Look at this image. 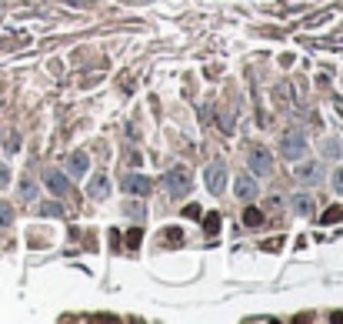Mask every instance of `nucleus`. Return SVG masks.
Instances as JSON below:
<instances>
[{
    "label": "nucleus",
    "mask_w": 343,
    "mask_h": 324,
    "mask_svg": "<svg viewBox=\"0 0 343 324\" xmlns=\"http://www.w3.org/2000/svg\"><path fill=\"white\" fill-rule=\"evenodd\" d=\"M280 151H283L287 161H300V157L307 154V137L300 134V130H290V134L280 137Z\"/></svg>",
    "instance_id": "obj_1"
},
{
    "label": "nucleus",
    "mask_w": 343,
    "mask_h": 324,
    "mask_svg": "<svg viewBox=\"0 0 343 324\" xmlns=\"http://www.w3.org/2000/svg\"><path fill=\"white\" fill-rule=\"evenodd\" d=\"M163 184H167V191L174 197H187V194H190V174H187L184 167L167 170V174H163Z\"/></svg>",
    "instance_id": "obj_2"
},
{
    "label": "nucleus",
    "mask_w": 343,
    "mask_h": 324,
    "mask_svg": "<svg viewBox=\"0 0 343 324\" xmlns=\"http://www.w3.org/2000/svg\"><path fill=\"white\" fill-rule=\"evenodd\" d=\"M250 170L253 174H260V177H267V174H273V157L267 147H256V151H250Z\"/></svg>",
    "instance_id": "obj_3"
},
{
    "label": "nucleus",
    "mask_w": 343,
    "mask_h": 324,
    "mask_svg": "<svg viewBox=\"0 0 343 324\" xmlns=\"http://www.w3.org/2000/svg\"><path fill=\"white\" fill-rule=\"evenodd\" d=\"M227 184V167L224 164H210L207 167V187H210V194H220Z\"/></svg>",
    "instance_id": "obj_4"
},
{
    "label": "nucleus",
    "mask_w": 343,
    "mask_h": 324,
    "mask_svg": "<svg viewBox=\"0 0 343 324\" xmlns=\"http://www.w3.org/2000/svg\"><path fill=\"white\" fill-rule=\"evenodd\" d=\"M44 181H47V187L54 191L57 197H67V194H70V181H67L60 170H47V174H44Z\"/></svg>",
    "instance_id": "obj_5"
},
{
    "label": "nucleus",
    "mask_w": 343,
    "mask_h": 324,
    "mask_svg": "<svg viewBox=\"0 0 343 324\" xmlns=\"http://www.w3.org/2000/svg\"><path fill=\"white\" fill-rule=\"evenodd\" d=\"M123 191H130V194H150V177H144V174H123Z\"/></svg>",
    "instance_id": "obj_6"
},
{
    "label": "nucleus",
    "mask_w": 343,
    "mask_h": 324,
    "mask_svg": "<svg viewBox=\"0 0 343 324\" xmlns=\"http://www.w3.org/2000/svg\"><path fill=\"white\" fill-rule=\"evenodd\" d=\"M233 191H237V197H240V201H253V197H256V181L243 174V177H237V181H233Z\"/></svg>",
    "instance_id": "obj_7"
},
{
    "label": "nucleus",
    "mask_w": 343,
    "mask_h": 324,
    "mask_svg": "<svg viewBox=\"0 0 343 324\" xmlns=\"http://www.w3.org/2000/svg\"><path fill=\"white\" fill-rule=\"evenodd\" d=\"M296 177L304 181V184L317 187L320 181H323V167H320V164H307V167H300V170H296Z\"/></svg>",
    "instance_id": "obj_8"
},
{
    "label": "nucleus",
    "mask_w": 343,
    "mask_h": 324,
    "mask_svg": "<svg viewBox=\"0 0 343 324\" xmlns=\"http://www.w3.org/2000/svg\"><path fill=\"white\" fill-rule=\"evenodd\" d=\"M87 154L83 151H77V154H70V161H67V167H70V177H83L87 174Z\"/></svg>",
    "instance_id": "obj_9"
},
{
    "label": "nucleus",
    "mask_w": 343,
    "mask_h": 324,
    "mask_svg": "<svg viewBox=\"0 0 343 324\" xmlns=\"http://www.w3.org/2000/svg\"><path fill=\"white\" fill-rule=\"evenodd\" d=\"M293 211L300 214V218H310V214H313V197L296 194V197H293Z\"/></svg>",
    "instance_id": "obj_10"
},
{
    "label": "nucleus",
    "mask_w": 343,
    "mask_h": 324,
    "mask_svg": "<svg viewBox=\"0 0 343 324\" xmlns=\"http://www.w3.org/2000/svg\"><path fill=\"white\" fill-rule=\"evenodd\" d=\"M87 194H90V197H97V201H104V197L110 194V184H107L104 177H97V181H90V187H87Z\"/></svg>",
    "instance_id": "obj_11"
},
{
    "label": "nucleus",
    "mask_w": 343,
    "mask_h": 324,
    "mask_svg": "<svg viewBox=\"0 0 343 324\" xmlns=\"http://www.w3.org/2000/svg\"><path fill=\"white\" fill-rule=\"evenodd\" d=\"M323 154H327V157H340L343 154L340 137H327V140H323Z\"/></svg>",
    "instance_id": "obj_12"
},
{
    "label": "nucleus",
    "mask_w": 343,
    "mask_h": 324,
    "mask_svg": "<svg viewBox=\"0 0 343 324\" xmlns=\"http://www.w3.org/2000/svg\"><path fill=\"white\" fill-rule=\"evenodd\" d=\"M10 221H14V207L7 201H0V227H10Z\"/></svg>",
    "instance_id": "obj_13"
},
{
    "label": "nucleus",
    "mask_w": 343,
    "mask_h": 324,
    "mask_svg": "<svg viewBox=\"0 0 343 324\" xmlns=\"http://www.w3.org/2000/svg\"><path fill=\"white\" fill-rule=\"evenodd\" d=\"M260 221H264V214L253 211V207H250V211L243 214V224H247V227H260Z\"/></svg>",
    "instance_id": "obj_14"
},
{
    "label": "nucleus",
    "mask_w": 343,
    "mask_h": 324,
    "mask_svg": "<svg viewBox=\"0 0 343 324\" xmlns=\"http://www.w3.org/2000/svg\"><path fill=\"white\" fill-rule=\"evenodd\" d=\"M340 218H343V211H340V207H330V211L323 214V221H327V224H330V221H340Z\"/></svg>",
    "instance_id": "obj_15"
},
{
    "label": "nucleus",
    "mask_w": 343,
    "mask_h": 324,
    "mask_svg": "<svg viewBox=\"0 0 343 324\" xmlns=\"http://www.w3.org/2000/svg\"><path fill=\"white\" fill-rule=\"evenodd\" d=\"M333 191H336V194H343V167L333 174Z\"/></svg>",
    "instance_id": "obj_16"
},
{
    "label": "nucleus",
    "mask_w": 343,
    "mask_h": 324,
    "mask_svg": "<svg viewBox=\"0 0 343 324\" xmlns=\"http://www.w3.org/2000/svg\"><path fill=\"white\" fill-rule=\"evenodd\" d=\"M24 197H27V201H33V197H37V187H33L30 181H24Z\"/></svg>",
    "instance_id": "obj_17"
},
{
    "label": "nucleus",
    "mask_w": 343,
    "mask_h": 324,
    "mask_svg": "<svg viewBox=\"0 0 343 324\" xmlns=\"http://www.w3.org/2000/svg\"><path fill=\"white\" fill-rule=\"evenodd\" d=\"M7 184H10V170L4 167V164H0V191H4V187H7Z\"/></svg>",
    "instance_id": "obj_18"
},
{
    "label": "nucleus",
    "mask_w": 343,
    "mask_h": 324,
    "mask_svg": "<svg viewBox=\"0 0 343 324\" xmlns=\"http://www.w3.org/2000/svg\"><path fill=\"white\" fill-rule=\"evenodd\" d=\"M127 214L130 218H140L144 214V204H127Z\"/></svg>",
    "instance_id": "obj_19"
},
{
    "label": "nucleus",
    "mask_w": 343,
    "mask_h": 324,
    "mask_svg": "<svg viewBox=\"0 0 343 324\" xmlns=\"http://www.w3.org/2000/svg\"><path fill=\"white\" fill-rule=\"evenodd\" d=\"M44 214H47V218H60V207H57V204H44Z\"/></svg>",
    "instance_id": "obj_20"
},
{
    "label": "nucleus",
    "mask_w": 343,
    "mask_h": 324,
    "mask_svg": "<svg viewBox=\"0 0 343 324\" xmlns=\"http://www.w3.org/2000/svg\"><path fill=\"white\" fill-rule=\"evenodd\" d=\"M217 227H220V218H217V214H207V231H217Z\"/></svg>",
    "instance_id": "obj_21"
},
{
    "label": "nucleus",
    "mask_w": 343,
    "mask_h": 324,
    "mask_svg": "<svg viewBox=\"0 0 343 324\" xmlns=\"http://www.w3.org/2000/svg\"><path fill=\"white\" fill-rule=\"evenodd\" d=\"M127 241H130V247H137V244H140V231H130Z\"/></svg>",
    "instance_id": "obj_22"
}]
</instances>
